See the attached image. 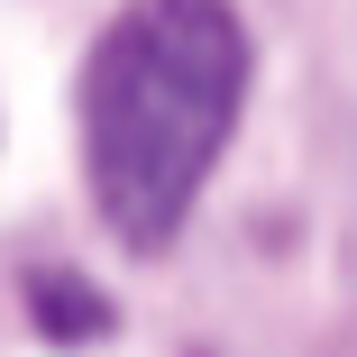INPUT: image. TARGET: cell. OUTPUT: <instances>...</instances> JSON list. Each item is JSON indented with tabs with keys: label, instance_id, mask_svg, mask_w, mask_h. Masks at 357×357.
Returning a JSON list of instances; mask_svg holds the SVG:
<instances>
[{
	"label": "cell",
	"instance_id": "cell-1",
	"mask_svg": "<svg viewBox=\"0 0 357 357\" xmlns=\"http://www.w3.org/2000/svg\"><path fill=\"white\" fill-rule=\"evenodd\" d=\"M248 101L229 0H128L83 64V174L119 248H165Z\"/></svg>",
	"mask_w": 357,
	"mask_h": 357
}]
</instances>
